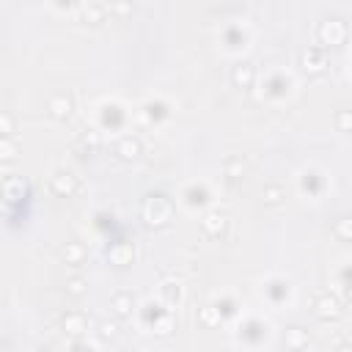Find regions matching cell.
<instances>
[{"label": "cell", "mask_w": 352, "mask_h": 352, "mask_svg": "<svg viewBox=\"0 0 352 352\" xmlns=\"http://www.w3.org/2000/svg\"><path fill=\"white\" fill-rule=\"evenodd\" d=\"M231 327V341L242 349H270L275 341V327L267 314L242 308V314L228 324Z\"/></svg>", "instance_id": "6da1fadb"}, {"label": "cell", "mask_w": 352, "mask_h": 352, "mask_svg": "<svg viewBox=\"0 0 352 352\" xmlns=\"http://www.w3.org/2000/svg\"><path fill=\"white\" fill-rule=\"evenodd\" d=\"M132 121H135V107L116 94L102 96L91 104V126L99 129L102 135L118 138V135L132 129Z\"/></svg>", "instance_id": "7a4b0ae2"}, {"label": "cell", "mask_w": 352, "mask_h": 352, "mask_svg": "<svg viewBox=\"0 0 352 352\" xmlns=\"http://www.w3.org/2000/svg\"><path fill=\"white\" fill-rule=\"evenodd\" d=\"M256 88H258V99L261 102H267L272 107H280V104L294 99L297 77L286 66H272V69H267V72H261L256 77Z\"/></svg>", "instance_id": "3957f363"}, {"label": "cell", "mask_w": 352, "mask_h": 352, "mask_svg": "<svg viewBox=\"0 0 352 352\" xmlns=\"http://www.w3.org/2000/svg\"><path fill=\"white\" fill-rule=\"evenodd\" d=\"M132 316L138 319V327L143 333H148V336L165 338V336H170L176 330V311L170 305H165L160 297H148V300L138 302Z\"/></svg>", "instance_id": "277c9868"}, {"label": "cell", "mask_w": 352, "mask_h": 352, "mask_svg": "<svg viewBox=\"0 0 352 352\" xmlns=\"http://www.w3.org/2000/svg\"><path fill=\"white\" fill-rule=\"evenodd\" d=\"M214 41H217V50L226 55V58H242L250 52L253 41H256V30L248 19H226L217 33H214Z\"/></svg>", "instance_id": "5b68a950"}, {"label": "cell", "mask_w": 352, "mask_h": 352, "mask_svg": "<svg viewBox=\"0 0 352 352\" xmlns=\"http://www.w3.org/2000/svg\"><path fill=\"white\" fill-rule=\"evenodd\" d=\"M176 204L187 212V214H204L206 209L217 206V190L209 179L204 176H195V179H187L179 192H176Z\"/></svg>", "instance_id": "8992f818"}, {"label": "cell", "mask_w": 352, "mask_h": 352, "mask_svg": "<svg viewBox=\"0 0 352 352\" xmlns=\"http://www.w3.org/2000/svg\"><path fill=\"white\" fill-rule=\"evenodd\" d=\"M258 297L270 311H289L297 300V286L280 272H267L258 280Z\"/></svg>", "instance_id": "52a82bcc"}, {"label": "cell", "mask_w": 352, "mask_h": 352, "mask_svg": "<svg viewBox=\"0 0 352 352\" xmlns=\"http://www.w3.org/2000/svg\"><path fill=\"white\" fill-rule=\"evenodd\" d=\"M176 113V104L165 94H148L135 104V121L148 129H162Z\"/></svg>", "instance_id": "ba28073f"}, {"label": "cell", "mask_w": 352, "mask_h": 352, "mask_svg": "<svg viewBox=\"0 0 352 352\" xmlns=\"http://www.w3.org/2000/svg\"><path fill=\"white\" fill-rule=\"evenodd\" d=\"M294 190L302 201H322L330 192V173L322 165L308 162L294 173Z\"/></svg>", "instance_id": "9c48e42d"}, {"label": "cell", "mask_w": 352, "mask_h": 352, "mask_svg": "<svg viewBox=\"0 0 352 352\" xmlns=\"http://www.w3.org/2000/svg\"><path fill=\"white\" fill-rule=\"evenodd\" d=\"M173 201L168 195H160V192H151L146 195V201L140 204V217L146 220V226L151 228H165L170 220H173Z\"/></svg>", "instance_id": "30bf717a"}, {"label": "cell", "mask_w": 352, "mask_h": 352, "mask_svg": "<svg viewBox=\"0 0 352 352\" xmlns=\"http://www.w3.org/2000/svg\"><path fill=\"white\" fill-rule=\"evenodd\" d=\"M209 305L217 311V316H220V322L223 324H231L239 314H242V302H239V297L234 294V292H228V289H220V292H214L212 294V300H209Z\"/></svg>", "instance_id": "8fae6325"}, {"label": "cell", "mask_w": 352, "mask_h": 352, "mask_svg": "<svg viewBox=\"0 0 352 352\" xmlns=\"http://www.w3.org/2000/svg\"><path fill=\"white\" fill-rule=\"evenodd\" d=\"M341 314H344V300L336 297L333 292H324V294H316V297H314V316H316L319 322H324V324L338 322Z\"/></svg>", "instance_id": "7c38bea8"}, {"label": "cell", "mask_w": 352, "mask_h": 352, "mask_svg": "<svg viewBox=\"0 0 352 352\" xmlns=\"http://www.w3.org/2000/svg\"><path fill=\"white\" fill-rule=\"evenodd\" d=\"M198 217H201V220H198L201 234L209 236V239H217V236L226 231V226H228V214H226V209H220V206H212V209H206V212L198 214Z\"/></svg>", "instance_id": "4fadbf2b"}, {"label": "cell", "mask_w": 352, "mask_h": 352, "mask_svg": "<svg viewBox=\"0 0 352 352\" xmlns=\"http://www.w3.org/2000/svg\"><path fill=\"white\" fill-rule=\"evenodd\" d=\"M344 38H346V25H344L341 19H324V22H319V28H316V41H319L322 47L344 44Z\"/></svg>", "instance_id": "5bb4252c"}, {"label": "cell", "mask_w": 352, "mask_h": 352, "mask_svg": "<svg viewBox=\"0 0 352 352\" xmlns=\"http://www.w3.org/2000/svg\"><path fill=\"white\" fill-rule=\"evenodd\" d=\"M50 187H52V192H55L58 198H69V195H74V192H77L80 179H77L72 170L58 168V170H52V176H50Z\"/></svg>", "instance_id": "9a60e30c"}, {"label": "cell", "mask_w": 352, "mask_h": 352, "mask_svg": "<svg viewBox=\"0 0 352 352\" xmlns=\"http://www.w3.org/2000/svg\"><path fill=\"white\" fill-rule=\"evenodd\" d=\"M107 14H110V8L104 6V3H85L77 14H72V19L74 22H82V25H102V22H107Z\"/></svg>", "instance_id": "2e32d148"}, {"label": "cell", "mask_w": 352, "mask_h": 352, "mask_svg": "<svg viewBox=\"0 0 352 352\" xmlns=\"http://www.w3.org/2000/svg\"><path fill=\"white\" fill-rule=\"evenodd\" d=\"M47 113H50L52 118H58V121H66V118L74 113V96H72V94H66V91H60V94L50 96Z\"/></svg>", "instance_id": "e0dca14e"}, {"label": "cell", "mask_w": 352, "mask_h": 352, "mask_svg": "<svg viewBox=\"0 0 352 352\" xmlns=\"http://www.w3.org/2000/svg\"><path fill=\"white\" fill-rule=\"evenodd\" d=\"M157 297H160L165 305H170V308L176 311V308L184 302V286H182L179 280H170V278H168V280H162V283H160Z\"/></svg>", "instance_id": "ac0fdd59"}, {"label": "cell", "mask_w": 352, "mask_h": 352, "mask_svg": "<svg viewBox=\"0 0 352 352\" xmlns=\"http://www.w3.org/2000/svg\"><path fill=\"white\" fill-rule=\"evenodd\" d=\"M110 308H113V314H116L118 319H132L138 302H135L132 292H124V289H121V292H116V294L110 297Z\"/></svg>", "instance_id": "d6986e66"}, {"label": "cell", "mask_w": 352, "mask_h": 352, "mask_svg": "<svg viewBox=\"0 0 352 352\" xmlns=\"http://www.w3.org/2000/svg\"><path fill=\"white\" fill-rule=\"evenodd\" d=\"M256 77H258V72H256V66L248 63V60L236 63L234 72H231V82H234L236 88H253V85H256Z\"/></svg>", "instance_id": "ffe728a7"}, {"label": "cell", "mask_w": 352, "mask_h": 352, "mask_svg": "<svg viewBox=\"0 0 352 352\" xmlns=\"http://www.w3.org/2000/svg\"><path fill=\"white\" fill-rule=\"evenodd\" d=\"M140 148H143V146H140V140L132 135V129L116 138V154H118L121 160H135V157L140 154Z\"/></svg>", "instance_id": "44dd1931"}, {"label": "cell", "mask_w": 352, "mask_h": 352, "mask_svg": "<svg viewBox=\"0 0 352 352\" xmlns=\"http://www.w3.org/2000/svg\"><path fill=\"white\" fill-rule=\"evenodd\" d=\"M60 327L66 336H85L88 333V316L82 311H69V314H63Z\"/></svg>", "instance_id": "7402d4cb"}, {"label": "cell", "mask_w": 352, "mask_h": 352, "mask_svg": "<svg viewBox=\"0 0 352 352\" xmlns=\"http://www.w3.org/2000/svg\"><path fill=\"white\" fill-rule=\"evenodd\" d=\"M0 192L8 198V201H16L22 195H28V182L22 176H6L3 184H0Z\"/></svg>", "instance_id": "603a6c76"}, {"label": "cell", "mask_w": 352, "mask_h": 352, "mask_svg": "<svg viewBox=\"0 0 352 352\" xmlns=\"http://www.w3.org/2000/svg\"><path fill=\"white\" fill-rule=\"evenodd\" d=\"M302 63H305V69H308L311 74H322L324 66H327L324 50H322V47H311V50H305V52H302Z\"/></svg>", "instance_id": "cb8c5ba5"}, {"label": "cell", "mask_w": 352, "mask_h": 352, "mask_svg": "<svg viewBox=\"0 0 352 352\" xmlns=\"http://www.w3.org/2000/svg\"><path fill=\"white\" fill-rule=\"evenodd\" d=\"M19 154V140L16 135H0V165L14 162Z\"/></svg>", "instance_id": "d4e9b609"}, {"label": "cell", "mask_w": 352, "mask_h": 352, "mask_svg": "<svg viewBox=\"0 0 352 352\" xmlns=\"http://www.w3.org/2000/svg\"><path fill=\"white\" fill-rule=\"evenodd\" d=\"M63 261L72 267H82L85 264V245L82 242H66V248L60 250Z\"/></svg>", "instance_id": "484cf974"}, {"label": "cell", "mask_w": 352, "mask_h": 352, "mask_svg": "<svg viewBox=\"0 0 352 352\" xmlns=\"http://www.w3.org/2000/svg\"><path fill=\"white\" fill-rule=\"evenodd\" d=\"M132 258H135V250H132V245H126V242H118L116 248H110V261H113V264H118V267H126V264H132Z\"/></svg>", "instance_id": "4316f807"}, {"label": "cell", "mask_w": 352, "mask_h": 352, "mask_svg": "<svg viewBox=\"0 0 352 352\" xmlns=\"http://www.w3.org/2000/svg\"><path fill=\"white\" fill-rule=\"evenodd\" d=\"M85 3H91V0H47V6L55 11V14H77Z\"/></svg>", "instance_id": "83f0119b"}, {"label": "cell", "mask_w": 352, "mask_h": 352, "mask_svg": "<svg viewBox=\"0 0 352 352\" xmlns=\"http://www.w3.org/2000/svg\"><path fill=\"white\" fill-rule=\"evenodd\" d=\"M283 198H286V190H283L280 184H275V182L264 184V190H261V201H264L267 206H278Z\"/></svg>", "instance_id": "f1b7e54d"}, {"label": "cell", "mask_w": 352, "mask_h": 352, "mask_svg": "<svg viewBox=\"0 0 352 352\" xmlns=\"http://www.w3.org/2000/svg\"><path fill=\"white\" fill-rule=\"evenodd\" d=\"M66 292H69L72 297H82V294L88 292L85 278H82V275H69V278H66Z\"/></svg>", "instance_id": "f546056e"}, {"label": "cell", "mask_w": 352, "mask_h": 352, "mask_svg": "<svg viewBox=\"0 0 352 352\" xmlns=\"http://www.w3.org/2000/svg\"><path fill=\"white\" fill-rule=\"evenodd\" d=\"M201 322H204L206 327H220V324H223V322H220V316H217V311H214L209 302L201 308Z\"/></svg>", "instance_id": "4dcf8cb0"}, {"label": "cell", "mask_w": 352, "mask_h": 352, "mask_svg": "<svg viewBox=\"0 0 352 352\" xmlns=\"http://www.w3.org/2000/svg\"><path fill=\"white\" fill-rule=\"evenodd\" d=\"M0 135H16V118L11 113H0Z\"/></svg>", "instance_id": "1f68e13d"}, {"label": "cell", "mask_w": 352, "mask_h": 352, "mask_svg": "<svg viewBox=\"0 0 352 352\" xmlns=\"http://www.w3.org/2000/svg\"><path fill=\"white\" fill-rule=\"evenodd\" d=\"M116 330H118V327H116V324H107V322H104V324H102V330H99V333H102V336H104V338H107V336H110V338H116Z\"/></svg>", "instance_id": "d6a6232c"}, {"label": "cell", "mask_w": 352, "mask_h": 352, "mask_svg": "<svg viewBox=\"0 0 352 352\" xmlns=\"http://www.w3.org/2000/svg\"><path fill=\"white\" fill-rule=\"evenodd\" d=\"M0 47H3V44H0Z\"/></svg>", "instance_id": "836d02e7"}]
</instances>
